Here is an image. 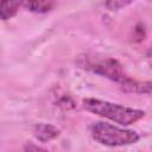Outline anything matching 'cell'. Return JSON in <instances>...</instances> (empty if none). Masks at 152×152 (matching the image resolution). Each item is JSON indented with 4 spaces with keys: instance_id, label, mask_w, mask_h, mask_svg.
Wrapping results in <instances>:
<instances>
[{
    "instance_id": "obj_1",
    "label": "cell",
    "mask_w": 152,
    "mask_h": 152,
    "mask_svg": "<svg viewBox=\"0 0 152 152\" xmlns=\"http://www.w3.org/2000/svg\"><path fill=\"white\" fill-rule=\"evenodd\" d=\"M77 64L80 68L91 71L96 75L103 76L110 81L119 83L125 90L137 94H151V82H138L131 78L125 71L122 65L110 57H95V56H80Z\"/></svg>"
},
{
    "instance_id": "obj_2",
    "label": "cell",
    "mask_w": 152,
    "mask_h": 152,
    "mask_svg": "<svg viewBox=\"0 0 152 152\" xmlns=\"http://www.w3.org/2000/svg\"><path fill=\"white\" fill-rule=\"evenodd\" d=\"M82 106L86 110L96 114L99 116L112 120L116 124L128 126L132 125L145 116V112L137 108H131L119 103H113L109 101H103L100 99H83Z\"/></svg>"
},
{
    "instance_id": "obj_3",
    "label": "cell",
    "mask_w": 152,
    "mask_h": 152,
    "mask_svg": "<svg viewBox=\"0 0 152 152\" xmlns=\"http://www.w3.org/2000/svg\"><path fill=\"white\" fill-rule=\"evenodd\" d=\"M90 134L96 142L109 147L132 145L140 139L139 133H137L135 131L120 128L118 126L102 121L91 124Z\"/></svg>"
},
{
    "instance_id": "obj_4",
    "label": "cell",
    "mask_w": 152,
    "mask_h": 152,
    "mask_svg": "<svg viewBox=\"0 0 152 152\" xmlns=\"http://www.w3.org/2000/svg\"><path fill=\"white\" fill-rule=\"evenodd\" d=\"M32 133L34 138L40 142H49L56 139L57 137H59L61 131L56 126L50 124H36L33 126Z\"/></svg>"
},
{
    "instance_id": "obj_5",
    "label": "cell",
    "mask_w": 152,
    "mask_h": 152,
    "mask_svg": "<svg viewBox=\"0 0 152 152\" xmlns=\"http://www.w3.org/2000/svg\"><path fill=\"white\" fill-rule=\"evenodd\" d=\"M20 4L27 11L34 12V13H46L51 11L55 6V2L52 1H25Z\"/></svg>"
},
{
    "instance_id": "obj_6",
    "label": "cell",
    "mask_w": 152,
    "mask_h": 152,
    "mask_svg": "<svg viewBox=\"0 0 152 152\" xmlns=\"http://www.w3.org/2000/svg\"><path fill=\"white\" fill-rule=\"evenodd\" d=\"M20 6L21 4L17 1H1L0 2V19L7 20V19L13 18L17 14Z\"/></svg>"
},
{
    "instance_id": "obj_7",
    "label": "cell",
    "mask_w": 152,
    "mask_h": 152,
    "mask_svg": "<svg viewBox=\"0 0 152 152\" xmlns=\"http://www.w3.org/2000/svg\"><path fill=\"white\" fill-rule=\"evenodd\" d=\"M24 152H49V151L28 141V142H25L24 145Z\"/></svg>"
},
{
    "instance_id": "obj_8",
    "label": "cell",
    "mask_w": 152,
    "mask_h": 152,
    "mask_svg": "<svg viewBox=\"0 0 152 152\" xmlns=\"http://www.w3.org/2000/svg\"><path fill=\"white\" fill-rule=\"evenodd\" d=\"M129 4H131V1H108V2H104V6L108 7L109 10H119Z\"/></svg>"
},
{
    "instance_id": "obj_9",
    "label": "cell",
    "mask_w": 152,
    "mask_h": 152,
    "mask_svg": "<svg viewBox=\"0 0 152 152\" xmlns=\"http://www.w3.org/2000/svg\"><path fill=\"white\" fill-rule=\"evenodd\" d=\"M134 31H135V38H138V40H141V39H144V37H145V30H144V25L142 24H138L137 25V27L134 28Z\"/></svg>"
}]
</instances>
